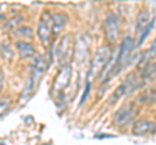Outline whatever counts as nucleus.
Wrapping results in <instances>:
<instances>
[{"label":"nucleus","instance_id":"1","mask_svg":"<svg viewBox=\"0 0 156 145\" xmlns=\"http://www.w3.org/2000/svg\"><path fill=\"white\" fill-rule=\"evenodd\" d=\"M48 66H50V59H48L47 55H41L37 57L35 62H34V66H33V70H31V74L29 76V79L25 84V88H23L21 93L22 100L27 101L34 95L35 89L38 88L39 82L42 80L46 71L48 70Z\"/></svg>","mask_w":156,"mask_h":145},{"label":"nucleus","instance_id":"2","mask_svg":"<svg viewBox=\"0 0 156 145\" xmlns=\"http://www.w3.org/2000/svg\"><path fill=\"white\" fill-rule=\"evenodd\" d=\"M109 59H111V49L108 47L103 46L98 48V51L94 55V57H92L91 64H90V71H89L90 79H94L95 76H98L105 69Z\"/></svg>","mask_w":156,"mask_h":145},{"label":"nucleus","instance_id":"3","mask_svg":"<svg viewBox=\"0 0 156 145\" xmlns=\"http://www.w3.org/2000/svg\"><path fill=\"white\" fill-rule=\"evenodd\" d=\"M73 49H74V46H73L72 36L64 35L60 39V43L56 48V59L61 67L69 65V61L73 56Z\"/></svg>","mask_w":156,"mask_h":145},{"label":"nucleus","instance_id":"4","mask_svg":"<svg viewBox=\"0 0 156 145\" xmlns=\"http://www.w3.org/2000/svg\"><path fill=\"white\" fill-rule=\"evenodd\" d=\"M136 113H138V109H136V105L134 103L125 104L115 113L113 126H117V127H125L126 124H129L131 120L134 119Z\"/></svg>","mask_w":156,"mask_h":145},{"label":"nucleus","instance_id":"5","mask_svg":"<svg viewBox=\"0 0 156 145\" xmlns=\"http://www.w3.org/2000/svg\"><path fill=\"white\" fill-rule=\"evenodd\" d=\"M133 49H134L133 38L125 36L122 39V42H121V46H120V49H119V56H117V60L115 62V67H113V70L111 71L112 74H117L119 71H121V69L124 67L125 62L128 61L130 53Z\"/></svg>","mask_w":156,"mask_h":145},{"label":"nucleus","instance_id":"6","mask_svg":"<svg viewBox=\"0 0 156 145\" xmlns=\"http://www.w3.org/2000/svg\"><path fill=\"white\" fill-rule=\"evenodd\" d=\"M37 35L43 46H48L52 35V18L48 12L42 13L41 20H39V23H38V29H37Z\"/></svg>","mask_w":156,"mask_h":145},{"label":"nucleus","instance_id":"7","mask_svg":"<svg viewBox=\"0 0 156 145\" xmlns=\"http://www.w3.org/2000/svg\"><path fill=\"white\" fill-rule=\"evenodd\" d=\"M139 87V80L135 78L134 75H129L122 83L120 84V87H117V89L113 92L112 96V103H115L119 99H121L122 96H128L130 93H133L134 91Z\"/></svg>","mask_w":156,"mask_h":145},{"label":"nucleus","instance_id":"8","mask_svg":"<svg viewBox=\"0 0 156 145\" xmlns=\"http://www.w3.org/2000/svg\"><path fill=\"white\" fill-rule=\"evenodd\" d=\"M104 34L109 43H116L120 34V20L116 14H109L104 20Z\"/></svg>","mask_w":156,"mask_h":145},{"label":"nucleus","instance_id":"9","mask_svg":"<svg viewBox=\"0 0 156 145\" xmlns=\"http://www.w3.org/2000/svg\"><path fill=\"white\" fill-rule=\"evenodd\" d=\"M89 48H90V39L87 38L86 34H81V35L77 38L76 49H73V55H74L76 61L78 62L80 66H82L86 62Z\"/></svg>","mask_w":156,"mask_h":145},{"label":"nucleus","instance_id":"10","mask_svg":"<svg viewBox=\"0 0 156 145\" xmlns=\"http://www.w3.org/2000/svg\"><path fill=\"white\" fill-rule=\"evenodd\" d=\"M70 76H72L70 65L62 66L60 69V72H58L57 76L55 78V82H53V91H56V92H62V91L69 86Z\"/></svg>","mask_w":156,"mask_h":145},{"label":"nucleus","instance_id":"11","mask_svg":"<svg viewBox=\"0 0 156 145\" xmlns=\"http://www.w3.org/2000/svg\"><path fill=\"white\" fill-rule=\"evenodd\" d=\"M131 132L135 136H143V135H147L151 132H155V123L151 122L147 119H139L133 124V128H131Z\"/></svg>","mask_w":156,"mask_h":145},{"label":"nucleus","instance_id":"12","mask_svg":"<svg viewBox=\"0 0 156 145\" xmlns=\"http://www.w3.org/2000/svg\"><path fill=\"white\" fill-rule=\"evenodd\" d=\"M16 48L20 53V57H21L22 60L33 59V57H35V55H37L35 47H34L31 43H27L25 40H18L16 43Z\"/></svg>","mask_w":156,"mask_h":145},{"label":"nucleus","instance_id":"13","mask_svg":"<svg viewBox=\"0 0 156 145\" xmlns=\"http://www.w3.org/2000/svg\"><path fill=\"white\" fill-rule=\"evenodd\" d=\"M51 18H52V34L56 36L66 26L68 17L64 13H55V14H51Z\"/></svg>","mask_w":156,"mask_h":145},{"label":"nucleus","instance_id":"14","mask_svg":"<svg viewBox=\"0 0 156 145\" xmlns=\"http://www.w3.org/2000/svg\"><path fill=\"white\" fill-rule=\"evenodd\" d=\"M154 57H155V43H152V46L150 47V49H147L146 52L142 53V56H140V60L138 62L139 67L142 69V67H144L147 64H150L151 60L154 61Z\"/></svg>","mask_w":156,"mask_h":145},{"label":"nucleus","instance_id":"15","mask_svg":"<svg viewBox=\"0 0 156 145\" xmlns=\"http://www.w3.org/2000/svg\"><path fill=\"white\" fill-rule=\"evenodd\" d=\"M154 26H155V17L151 20V22H148V25L146 26L142 31H140V35H139V38H138V40H136V43L134 44V48H138V47H140L143 44V42L146 40V38H147L148 35H150V32H151V30L154 29Z\"/></svg>","mask_w":156,"mask_h":145},{"label":"nucleus","instance_id":"16","mask_svg":"<svg viewBox=\"0 0 156 145\" xmlns=\"http://www.w3.org/2000/svg\"><path fill=\"white\" fill-rule=\"evenodd\" d=\"M148 20H150V14L147 12L143 11L138 14V18H136V32L140 34V31L148 25V22H150Z\"/></svg>","mask_w":156,"mask_h":145},{"label":"nucleus","instance_id":"17","mask_svg":"<svg viewBox=\"0 0 156 145\" xmlns=\"http://www.w3.org/2000/svg\"><path fill=\"white\" fill-rule=\"evenodd\" d=\"M155 76V62H150L144 67L140 69V78L142 79H151Z\"/></svg>","mask_w":156,"mask_h":145},{"label":"nucleus","instance_id":"18","mask_svg":"<svg viewBox=\"0 0 156 145\" xmlns=\"http://www.w3.org/2000/svg\"><path fill=\"white\" fill-rule=\"evenodd\" d=\"M14 36L30 40V39H33V30L30 27H26V26H20L18 29L14 30Z\"/></svg>","mask_w":156,"mask_h":145},{"label":"nucleus","instance_id":"19","mask_svg":"<svg viewBox=\"0 0 156 145\" xmlns=\"http://www.w3.org/2000/svg\"><path fill=\"white\" fill-rule=\"evenodd\" d=\"M11 106H12L11 99L7 97V99H2V100H0V118L4 117V115L9 112Z\"/></svg>","mask_w":156,"mask_h":145},{"label":"nucleus","instance_id":"20","mask_svg":"<svg viewBox=\"0 0 156 145\" xmlns=\"http://www.w3.org/2000/svg\"><path fill=\"white\" fill-rule=\"evenodd\" d=\"M90 88H91V83H90V80H89V82L86 83V88H85V91H83V96H82V99H81V105L86 101L87 95H89V92H90Z\"/></svg>","mask_w":156,"mask_h":145},{"label":"nucleus","instance_id":"21","mask_svg":"<svg viewBox=\"0 0 156 145\" xmlns=\"http://www.w3.org/2000/svg\"><path fill=\"white\" fill-rule=\"evenodd\" d=\"M3 84H4V75H3V71L0 70V92L3 89Z\"/></svg>","mask_w":156,"mask_h":145},{"label":"nucleus","instance_id":"22","mask_svg":"<svg viewBox=\"0 0 156 145\" xmlns=\"http://www.w3.org/2000/svg\"><path fill=\"white\" fill-rule=\"evenodd\" d=\"M0 145H5V144H0Z\"/></svg>","mask_w":156,"mask_h":145}]
</instances>
